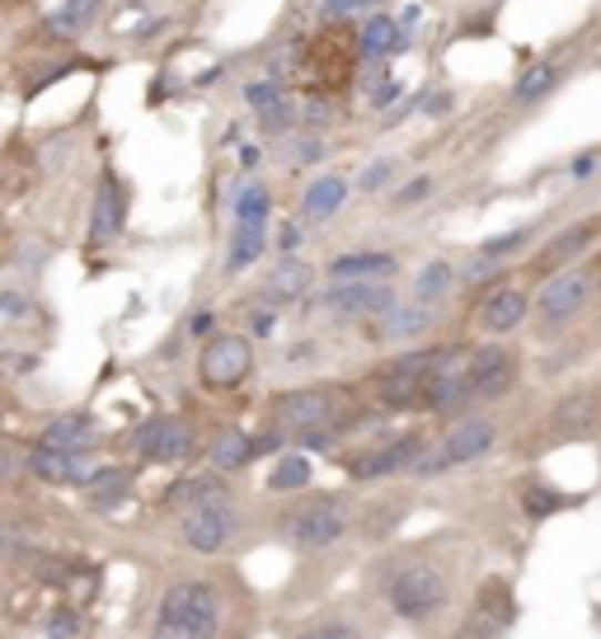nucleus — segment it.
<instances>
[{"instance_id": "obj_1", "label": "nucleus", "mask_w": 601, "mask_h": 639, "mask_svg": "<svg viewBox=\"0 0 601 639\" xmlns=\"http://www.w3.org/2000/svg\"><path fill=\"white\" fill-rule=\"evenodd\" d=\"M485 569L489 555L470 531H432L371 550L357 565V588L405 639H447Z\"/></svg>"}, {"instance_id": "obj_2", "label": "nucleus", "mask_w": 601, "mask_h": 639, "mask_svg": "<svg viewBox=\"0 0 601 639\" xmlns=\"http://www.w3.org/2000/svg\"><path fill=\"white\" fill-rule=\"evenodd\" d=\"M268 626L273 607L235 559H155L128 611V639H258Z\"/></svg>"}, {"instance_id": "obj_3", "label": "nucleus", "mask_w": 601, "mask_h": 639, "mask_svg": "<svg viewBox=\"0 0 601 639\" xmlns=\"http://www.w3.org/2000/svg\"><path fill=\"white\" fill-rule=\"evenodd\" d=\"M264 541L292 555V578L277 592L273 616L310 607L319 597H329L338 574L371 555L363 531V494L348 489L277 494L273 508H264Z\"/></svg>"}, {"instance_id": "obj_4", "label": "nucleus", "mask_w": 601, "mask_h": 639, "mask_svg": "<svg viewBox=\"0 0 601 639\" xmlns=\"http://www.w3.org/2000/svg\"><path fill=\"white\" fill-rule=\"evenodd\" d=\"M151 536L165 546V555L240 559L249 546H258L254 531H264V513L235 489V475L203 466L170 479L151 498Z\"/></svg>"}, {"instance_id": "obj_5", "label": "nucleus", "mask_w": 601, "mask_h": 639, "mask_svg": "<svg viewBox=\"0 0 601 639\" xmlns=\"http://www.w3.org/2000/svg\"><path fill=\"white\" fill-rule=\"evenodd\" d=\"M466 344V338H432V344H414V348H395L390 357H380V363L363 376V395L367 405L380 409V414H418L424 418V405H428V390L437 382V372H442L456 348Z\"/></svg>"}, {"instance_id": "obj_6", "label": "nucleus", "mask_w": 601, "mask_h": 639, "mask_svg": "<svg viewBox=\"0 0 601 639\" xmlns=\"http://www.w3.org/2000/svg\"><path fill=\"white\" fill-rule=\"evenodd\" d=\"M277 639H390L395 626L363 588L353 592H329L310 607H296L273 616L268 626Z\"/></svg>"}, {"instance_id": "obj_7", "label": "nucleus", "mask_w": 601, "mask_h": 639, "mask_svg": "<svg viewBox=\"0 0 601 639\" xmlns=\"http://www.w3.org/2000/svg\"><path fill=\"white\" fill-rule=\"evenodd\" d=\"M498 443H503V418H498L493 409H466L456 418H442V424L432 428V443H428L424 456H418L409 479L414 485H437V479L489 462V456L498 452Z\"/></svg>"}, {"instance_id": "obj_8", "label": "nucleus", "mask_w": 601, "mask_h": 639, "mask_svg": "<svg viewBox=\"0 0 601 639\" xmlns=\"http://www.w3.org/2000/svg\"><path fill=\"white\" fill-rule=\"evenodd\" d=\"M432 443V418L409 428H386L371 433L363 443H348L344 452H334V466L344 470L353 485H395V479H409L418 456Z\"/></svg>"}, {"instance_id": "obj_9", "label": "nucleus", "mask_w": 601, "mask_h": 639, "mask_svg": "<svg viewBox=\"0 0 601 639\" xmlns=\"http://www.w3.org/2000/svg\"><path fill=\"white\" fill-rule=\"evenodd\" d=\"M601 302V245L578 258V264L550 273L546 283H536V302H531V329L540 344L559 338L569 325H578L592 306Z\"/></svg>"}, {"instance_id": "obj_10", "label": "nucleus", "mask_w": 601, "mask_h": 639, "mask_svg": "<svg viewBox=\"0 0 601 639\" xmlns=\"http://www.w3.org/2000/svg\"><path fill=\"white\" fill-rule=\"evenodd\" d=\"M578 443H601V376L592 382H573L559 390L546 409H540L531 428V456L554 452V447H578Z\"/></svg>"}, {"instance_id": "obj_11", "label": "nucleus", "mask_w": 601, "mask_h": 639, "mask_svg": "<svg viewBox=\"0 0 601 639\" xmlns=\"http://www.w3.org/2000/svg\"><path fill=\"white\" fill-rule=\"evenodd\" d=\"M470 409H493L522 386V353L512 344H460L456 357Z\"/></svg>"}, {"instance_id": "obj_12", "label": "nucleus", "mask_w": 601, "mask_h": 639, "mask_svg": "<svg viewBox=\"0 0 601 639\" xmlns=\"http://www.w3.org/2000/svg\"><path fill=\"white\" fill-rule=\"evenodd\" d=\"M258 372V338L249 329H216L197 344L193 376L207 395H235L254 382Z\"/></svg>"}, {"instance_id": "obj_13", "label": "nucleus", "mask_w": 601, "mask_h": 639, "mask_svg": "<svg viewBox=\"0 0 601 639\" xmlns=\"http://www.w3.org/2000/svg\"><path fill=\"white\" fill-rule=\"evenodd\" d=\"M522 621V597H517V578L503 569H485V578L470 592V607L447 639H508Z\"/></svg>"}, {"instance_id": "obj_14", "label": "nucleus", "mask_w": 601, "mask_h": 639, "mask_svg": "<svg viewBox=\"0 0 601 639\" xmlns=\"http://www.w3.org/2000/svg\"><path fill=\"white\" fill-rule=\"evenodd\" d=\"M395 302H399L395 283H319L300 302V315L329 320V325H367L371 315L390 311Z\"/></svg>"}, {"instance_id": "obj_15", "label": "nucleus", "mask_w": 601, "mask_h": 639, "mask_svg": "<svg viewBox=\"0 0 601 639\" xmlns=\"http://www.w3.org/2000/svg\"><path fill=\"white\" fill-rule=\"evenodd\" d=\"M197 452H203V437H197V428L184 414H151L146 424L132 428V456L146 466L179 470V466L197 462Z\"/></svg>"}, {"instance_id": "obj_16", "label": "nucleus", "mask_w": 601, "mask_h": 639, "mask_svg": "<svg viewBox=\"0 0 601 639\" xmlns=\"http://www.w3.org/2000/svg\"><path fill=\"white\" fill-rule=\"evenodd\" d=\"M531 277L517 268L508 277H498L493 287L475 292V329L489 334V338H508L522 325H531V302H536V287H527Z\"/></svg>"}, {"instance_id": "obj_17", "label": "nucleus", "mask_w": 601, "mask_h": 639, "mask_svg": "<svg viewBox=\"0 0 601 639\" xmlns=\"http://www.w3.org/2000/svg\"><path fill=\"white\" fill-rule=\"evenodd\" d=\"M597 245H601V212L578 216V222L550 231V235H546V245H536L517 268H522V273L531 277V283H546L550 273L578 264V258H588Z\"/></svg>"}, {"instance_id": "obj_18", "label": "nucleus", "mask_w": 601, "mask_h": 639, "mask_svg": "<svg viewBox=\"0 0 601 639\" xmlns=\"http://www.w3.org/2000/svg\"><path fill=\"white\" fill-rule=\"evenodd\" d=\"M437 320H442V306H424V302H395L390 311H380V315H371L367 325H363V334L371 338L376 348H395V344H405V348H414V344H424V338L437 329Z\"/></svg>"}, {"instance_id": "obj_19", "label": "nucleus", "mask_w": 601, "mask_h": 639, "mask_svg": "<svg viewBox=\"0 0 601 639\" xmlns=\"http://www.w3.org/2000/svg\"><path fill=\"white\" fill-rule=\"evenodd\" d=\"M128 212H132V193H128L123 179H118V170L104 165V174H99V184H94V203H90V240L94 245L123 240Z\"/></svg>"}, {"instance_id": "obj_20", "label": "nucleus", "mask_w": 601, "mask_h": 639, "mask_svg": "<svg viewBox=\"0 0 601 639\" xmlns=\"http://www.w3.org/2000/svg\"><path fill=\"white\" fill-rule=\"evenodd\" d=\"M399 268L405 264L390 250H344L319 268V283H395Z\"/></svg>"}, {"instance_id": "obj_21", "label": "nucleus", "mask_w": 601, "mask_h": 639, "mask_svg": "<svg viewBox=\"0 0 601 639\" xmlns=\"http://www.w3.org/2000/svg\"><path fill=\"white\" fill-rule=\"evenodd\" d=\"M258 456H264V437L249 433V428H240V424H222V428H212L207 433V443H203V462L212 470H222V475H240V470H249Z\"/></svg>"}, {"instance_id": "obj_22", "label": "nucleus", "mask_w": 601, "mask_h": 639, "mask_svg": "<svg viewBox=\"0 0 601 639\" xmlns=\"http://www.w3.org/2000/svg\"><path fill=\"white\" fill-rule=\"evenodd\" d=\"M315 283H319V268H310L300 254H277V264L258 277V296L273 306H296L315 292Z\"/></svg>"}, {"instance_id": "obj_23", "label": "nucleus", "mask_w": 601, "mask_h": 639, "mask_svg": "<svg viewBox=\"0 0 601 639\" xmlns=\"http://www.w3.org/2000/svg\"><path fill=\"white\" fill-rule=\"evenodd\" d=\"M80 494H85V508L90 513H118L132 504L136 494V470L123 466V462H99L94 475L80 485Z\"/></svg>"}, {"instance_id": "obj_24", "label": "nucleus", "mask_w": 601, "mask_h": 639, "mask_svg": "<svg viewBox=\"0 0 601 639\" xmlns=\"http://www.w3.org/2000/svg\"><path fill=\"white\" fill-rule=\"evenodd\" d=\"M38 443L48 447H62V452H94L99 447V418L85 409H71V414H52L43 428H38Z\"/></svg>"}, {"instance_id": "obj_25", "label": "nucleus", "mask_w": 601, "mask_h": 639, "mask_svg": "<svg viewBox=\"0 0 601 639\" xmlns=\"http://www.w3.org/2000/svg\"><path fill=\"white\" fill-rule=\"evenodd\" d=\"M353 197V184L344 174H319V179H310L306 189H300V222H310V226H325L329 216L344 207Z\"/></svg>"}, {"instance_id": "obj_26", "label": "nucleus", "mask_w": 601, "mask_h": 639, "mask_svg": "<svg viewBox=\"0 0 601 639\" xmlns=\"http://www.w3.org/2000/svg\"><path fill=\"white\" fill-rule=\"evenodd\" d=\"M456 287H460V264H451V258H428V264L414 273L409 296L424 306H442Z\"/></svg>"}, {"instance_id": "obj_27", "label": "nucleus", "mask_w": 601, "mask_h": 639, "mask_svg": "<svg viewBox=\"0 0 601 639\" xmlns=\"http://www.w3.org/2000/svg\"><path fill=\"white\" fill-rule=\"evenodd\" d=\"M268 250V222H235L231 231V250H226V277H240L254 268Z\"/></svg>"}, {"instance_id": "obj_28", "label": "nucleus", "mask_w": 601, "mask_h": 639, "mask_svg": "<svg viewBox=\"0 0 601 639\" xmlns=\"http://www.w3.org/2000/svg\"><path fill=\"white\" fill-rule=\"evenodd\" d=\"M310 479H315V470H310V456L300 452V447H287V452H277V462H273V470H268V494L277 498V494H300V489H310Z\"/></svg>"}, {"instance_id": "obj_29", "label": "nucleus", "mask_w": 601, "mask_h": 639, "mask_svg": "<svg viewBox=\"0 0 601 639\" xmlns=\"http://www.w3.org/2000/svg\"><path fill=\"white\" fill-rule=\"evenodd\" d=\"M536 235H540V222H527V226H512L503 235H489V240H479V254H489L498 258V264H522V258L536 250Z\"/></svg>"}, {"instance_id": "obj_30", "label": "nucleus", "mask_w": 601, "mask_h": 639, "mask_svg": "<svg viewBox=\"0 0 601 639\" xmlns=\"http://www.w3.org/2000/svg\"><path fill=\"white\" fill-rule=\"evenodd\" d=\"M399 38L405 33H399V24L390 14H371L363 24V38H357V52H363L367 62H380V57H390L399 48Z\"/></svg>"}, {"instance_id": "obj_31", "label": "nucleus", "mask_w": 601, "mask_h": 639, "mask_svg": "<svg viewBox=\"0 0 601 639\" xmlns=\"http://www.w3.org/2000/svg\"><path fill=\"white\" fill-rule=\"evenodd\" d=\"M99 6H104V0H62V6H57V10L48 14V29H52L57 38H75V33H85V29L94 24Z\"/></svg>"}, {"instance_id": "obj_32", "label": "nucleus", "mask_w": 601, "mask_h": 639, "mask_svg": "<svg viewBox=\"0 0 601 639\" xmlns=\"http://www.w3.org/2000/svg\"><path fill=\"white\" fill-rule=\"evenodd\" d=\"M554 80H559V67L536 62V67H527L522 80L512 85V99H517V104H536L540 94H550V90H554Z\"/></svg>"}, {"instance_id": "obj_33", "label": "nucleus", "mask_w": 601, "mask_h": 639, "mask_svg": "<svg viewBox=\"0 0 601 639\" xmlns=\"http://www.w3.org/2000/svg\"><path fill=\"white\" fill-rule=\"evenodd\" d=\"M273 212V197L264 184H245L235 193V222H268Z\"/></svg>"}, {"instance_id": "obj_34", "label": "nucleus", "mask_w": 601, "mask_h": 639, "mask_svg": "<svg viewBox=\"0 0 601 639\" xmlns=\"http://www.w3.org/2000/svg\"><path fill=\"white\" fill-rule=\"evenodd\" d=\"M428 197H432V174H414L409 184L390 189V212H409L418 203H428Z\"/></svg>"}, {"instance_id": "obj_35", "label": "nucleus", "mask_w": 601, "mask_h": 639, "mask_svg": "<svg viewBox=\"0 0 601 639\" xmlns=\"http://www.w3.org/2000/svg\"><path fill=\"white\" fill-rule=\"evenodd\" d=\"M395 179V160H371V165L357 174V193H386Z\"/></svg>"}, {"instance_id": "obj_36", "label": "nucleus", "mask_w": 601, "mask_h": 639, "mask_svg": "<svg viewBox=\"0 0 601 639\" xmlns=\"http://www.w3.org/2000/svg\"><path fill=\"white\" fill-rule=\"evenodd\" d=\"M287 165H319L325 160V142H319L315 132H306V136H296V142H287Z\"/></svg>"}, {"instance_id": "obj_37", "label": "nucleus", "mask_w": 601, "mask_h": 639, "mask_svg": "<svg viewBox=\"0 0 601 639\" xmlns=\"http://www.w3.org/2000/svg\"><path fill=\"white\" fill-rule=\"evenodd\" d=\"M258 128H264V132H273V136H283V132H292V128H296V109L287 104V99H277L273 109H264V113H258Z\"/></svg>"}, {"instance_id": "obj_38", "label": "nucleus", "mask_w": 601, "mask_h": 639, "mask_svg": "<svg viewBox=\"0 0 601 639\" xmlns=\"http://www.w3.org/2000/svg\"><path fill=\"white\" fill-rule=\"evenodd\" d=\"M216 329H222V315H216L212 306H203V311H193V315H189V325H184V334L193 338V344H203V338H212Z\"/></svg>"}, {"instance_id": "obj_39", "label": "nucleus", "mask_w": 601, "mask_h": 639, "mask_svg": "<svg viewBox=\"0 0 601 639\" xmlns=\"http://www.w3.org/2000/svg\"><path fill=\"white\" fill-rule=\"evenodd\" d=\"M245 99H249L254 113H264V109H273L277 99H283V80H258V85L245 90Z\"/></svg>"}, {"instance_id": "obj_40", "label": "nucleus", "mask_w": 601, "mask_h": 639, "mask_svg": "<svg viewBox=\"0 0 601 639\" xmlns=\"http://www.w3.org/2000/svg\"><path fill=\"white\" fill-rule=\"evenodd\" d=\"M283 363H287V367L319 363V338H292V344L283 348Z\"/></svg>"}, {"instance_id": "obj_41", "label": "nucleus", "mask_w": 601, "mask_h": 639, "mask_svg": "<svg viewBox=\"0 0 601 639\" xmlns=\"http://www.w3.org/2000/svg\"><path fill=\"white\" fill-rule=\"evenodd\" d=\"M399 94V85H395V80L386 75V71H376L371 80H367V99H371V104L380 109V104H390V99Z\"/></svg>"}, {"instance_id": "obj_42", "label": "nucleus", "mask_w": 601, "mask_h": 639, "mask_svg": "<svg viewBox=\"0 0 601 639\" xmlns=\"http://www.w3.org/2000/svg\"><path fill=\"white\" fill-rule=\"evenodd\" d=\"M329 14H376L386 0H325Z\"/></svg>"}, {"instance_id": "obj_43", "label": "nucleus", "mask_w": 601, "mask_h": 639, "mask_svg": "<svg viewBox=\"0 0 601 639\" xmlns=\"http://www.w3.org/2000/svg\"><path fill=\"white\" fill-rule=\"evenodd\" d=\"M273 245H277V254H296L300 250V226L283 222V226H277V235H273Z\"/></svg>"}, {"instance_id": "obj_44", "label": "nucleus", "mask_w": 601, "mask_h": 639, "mask_svg": "<svg viewBox=\"0 0 601 639\" xmlns=\"http://www.w3.org/2000/svg\"><path fill=\"white\" fill-rule=\"evenodd\" d=\"M592 170H597V151H583V155H578L573 165H569V179H588Z\"/></svg>"}, {"instance_id": "obj_45", "label": "nucleus", "mask_w": 601, "mask_h": 639, "mask_svg": "<svg viewBox=\"0 0 601 639\" xmlns=\"http://www.w3.org/2000/svg\"><path fill=\"white\" fill-rule=\"evenodd\" d=\"M24 306H29L24 296H10V292L0 296V315H24Z\"/></svg>"}, {"instance_id": "obj_46", "label": "nucleus", "mask_w": 601, "mask_h": 639, "mask_svg": "<svg viewBox=\"0 0 601 639\" xmlns=\"http://www.w3.org/2000/svg\"><path fill=\"white\" fill-rule=\"evenodd\" d=\"M258 160H264V151H258V146H240V165H245V170H254Z\"/></svg>"}, {"instance_id": "obj_47", "label": "nucleus", "mask_w": 601, "mask_h": 639, "mask_svg": "<svg viewBox=\"0 0 601 639\" xmlns=\"http://www.w3.org/2000/svg\"><path fill=\"white\" fill-rule=\"evenodd\" d=\"M0 418H6V386H0Z\"/></svg>"}, {"instance_id": "obj_48", "label": "nucleus", "mask_w": 601, "mask_h": 639, "mask_svg": "<svg viewBox=\"0 0 601 639\" xmlns=\"http://www.w3.org/2000/svg\"><path fill=\"white\" fill-rule=\"evenodd\" d=\"M0 639H19V630H0Z\"/></svg>"}]
</instances>
